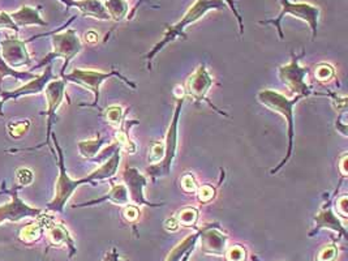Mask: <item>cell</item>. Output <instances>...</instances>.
<instances>
[{"label": "cell", "mask_w": 348, "mask_h": 261, "mask_svg": "<svg viewBox=\"0 0 348 261\" xmlns=\"http://www.w3.org/2000/svg\"><path fill=\"white\" fill-rule=\"evenodd\" d=\"M257 98H258L259 102L262 105H265L266 107L271 109L273 111L281 114L287 121V125H288V149H287V154L279 165L275 168L270 171L271 174H275L278 171L281 170L284 165H286L288 159L292 156L293 150V135H295V129H293V106L301 100V96H297L292 100H288L286 96L278 93V92L270 91V89H265V91H261L257 94Z\"/></svg>", "instance_id": "cell-1"}, {"label": "cell", "mask_w": 348, "mask_h": 261, "mask_svg": "<svg viewBox=\"0 0 348 261\" xmlns=\"http://www.w3.org/2000/svg\"><path fill=\"white\" fill-rule=\"evenodd\" d=\"M225 0H196V3L189 8L188 12L183 16V19L180 20L178 24H175L173 26L168 28V30H167L166 34H164L163 39L160 40V42H158L154 46V49H153L149 54H146L145 58L149 62H151L153 58H154L168 42H171V40H173L178 37H185L184 29L188 25H191V24H193V22L197 21V20H200L207 11L221 10V8H225Z\"/></svg>", "instance_id": "cell-2"}, {"label": "cell", "mask_w": 348, "mask_h": 261, "mask_svg": "<svg viewBox=\"0 0 348 261\" xmlns=\"http://www.w3.org/2000/svg\"><path fill=\"white\" fill-rule=\"evenodd\" d=\"M183 103H184V98H178V103H176L175 112H173V118L171 120L168 130H167L166 141L164 143V156L163 159L159 163L150 166L146 168L150 177H167L171 172V166L176 157V150H178V124H179L180 112H182Z\"/></svg>", "instance_id": "cell-3"}, {"label": "cell", "mask_w": 348, "mask_h": 261, "mask_svg": "<svg viewBox=\"0 0 348 261\" xmlns=\"http://www.w3.org/2000/svg\"><path fill=\"white\" fill-rule=\"evenodd\" d=\"M284 15H292L293 17L302 20V21L308 22L313 31V38L317 35V25L318 17H320V8L316 6L307 3H290L288 0H282V12L279 13L277 20H268V21H262V24H274L279 30V35L283 39V33L281 29V21L284 17Z\"/></svg>", "instance_id": "cell-4"}, {"label": "cell", "mask_w": 348, "mask_h": 261, "mask_svg": "<svg viewBox=\"0 0 348 261\" xmlns=\"http://www.w3.org/2000/svg\"><path fill=\"white\" fill-rule=\"evenodd\" d=\"M111 76H117V77L121 78L126 85H129L133 89H136V85L133 84V82H130L129 80H126L123 75H120V73L116 71H110L108 73H105V72L83 71V69L74 68L69 75H65L64 78L65 81H71V82H74V84L82 85L83 88H86L90 92H93V93H94V100H96L94 101V105H97L99 100V88H101L102 82H105V81L107 80V78L111 77Z\"/></svg>", "instance_id": "cell-5"}, {"label": "cell", "mask_w": 348, "mask_h": 261, "mask_svg": "<svg viewBox=\"0 0 348 261\" xmlns=\"http://www.w3.org/2000/svg\"><path fill=\"white\" fill-rule=\"evenodd\" d=\"M300 56L292 55V60L288 64L279 67L278 75L283 84L290 88L292 93L301 96L302 98L311 94V89L305 82V77L308 75L309 69L300 67Z\"/></svg>", "instance_id": "cell-6"}, {"label": "cell", "mask_w": 348, "mask_h": 261, "mask_svg": "<svg viewBox=\"0 0 348 261\" xmlns=\"http://www.w3.org/2000/svg\"><path fill=\"white\" fill-rule=\"evenodd\" d=\"M55 145L58 148L59 152V166H60V174H59V179L56 182V193L55 197L51 202H50L49 209L55 211H63L64 205L67 204V201L69 200V197L72 196V193L74 192V190L80 187L82 184V181H72L71 178L67 175V171L64 167V161H63V153L62 149L59 148L58 143L55 141Z\"/></svg>", "instance_id": "cell-7"}, {"label": "cell", "mask_w": 348, "mask_h": 261, "mask_svg": "<svg viewBox=\"0 0 348 261\" xmlns=\"http://www.w3.org/2000/svg\"><path fill=\"white\" fill-rule=\"evenodd\" d=\"M53 46L54 53L49 56H62L64 58L65 63L63 65V72L67 68L68 63L73 59L74 56L77 55L81 50H82V44H81L80 38L77 37V33L72 29L60 33V34H55L53 37Z\"/></svg>", "instance_id": "cell-8"}, {"label": "cell", "mask_w": 348, "mask_h": 261, "mask_svg": "<svg viewBox=\"0 0 348 261\" xmlns=\"http://www.w3.org/2000/svg\"><path fill=\"white\" fill-rule=\"evenodd\" d=\"M123 179L125 182L124 186L126 187L129 193V200H132L136 205H146V206H159V204H150L144 196V188L146 186V178L135 167H126L123 172Z\"/></svg>", "instance_id": "cell-9"}, {"label": "cell", "mask_w": 348, "mask_h": 261, "mask_svg": "<svg viewBox=\"0 0 348 261\" xmlns=\"http://www.w3.org/2000/svg\"><path fill=\"white\" fill-rule=\"evenodd\" d=\"M198 238L201 239V249L205 255H225L228 238L216 227H203L202 230H200Z\"/></svg>", "instance_id": "cell-10"}, {"label": "cell", "mask_w": 348, "mask_h": 261, "mask_svg": "<svg viewBox=\"0 0 348 261\" xmlns=\"http://www.w3.org/2000/svg\"><path fill=\"white\" fill-rule=\"evenodd\" d=\"M2 58L13 68L30 64V58L25 44L19 39H7L2 42Z\"/></svg>", "instance_id": "cell-11"}, {"label": "cell", "mask_w": 348, "mask_h": 261, "mask_svg": "<svg viewBox=\"0 0 348 261\" xmlns=\"http://www.w3.org/2000/svg\"><path fill=\"white\" fill-rule=\"evenodd\" d=\"M211 85H213V78L210 77V75L207 73L205 65H200L187 81L185 92L194 101H198V102L207 101L206 94Z\"/></svg>", "instance_id": "cell-12"}, {"label": "cell", "mask_w": 348, "mask_h": 261, "mask_svg": "<svg viewBox=\"0 0 348 261\" xmlns=\"http://www.w3.org/2000/svg\"><path fill=\"white\" fill-rule=\"evenodd\" d=\"M12 196V202H8L6 205L0 206V224L6 220L19 221L24 217H37L40 214L39 209H34L26 205L24 201L19 199L16 192H13Z\"/></svg>", "instance_id": "cell-13"}, {"label": "cell", "mask_w": 348, "mask_h": 261, "mask_svg": "<svg viewBox=\"0 0 348 261\" xmlns=\"http://www.w3.org/2000/svg\"><path fill=\"white\" fill-rule=\"evenodd\" d=\"M47 97V115H49V125L53 121L55 111L63 102L65 92L64 80H53L45 88Z\"/></svg>", "instance_id": "cell-14"}, {"label": "cell", "mask_w": 348, "mask_h": 261, "mask_svg": "<svg viewBox=\"0 0 348 261\" xmlns=\"http://www.w3.org/2000/svg\"><path fill=\"white\" fill-rule=\"evenodd\" d=\"M53 78H54L53 77V69H51V65H49V67L46 68V71H45L44 75L37 76V77L33 78V80H31L29 84L24 85L22 88H19L17 91L12 92V93L4 94L3 101L10 100V98H16V97H19V96H25V94L40 93L42 91H45L46 85L49 84L50 81L53 80Z\"/></svg>", "instance_id": "cell-15"}, {"label": "cell", "mask_w": 348, "mask_h": 261, "mask_svg": "<svg viewBox=\"0 0 348 261\" xmlns=\"http://www.w3.org/2000/svg\"><path fill=\"white\" fill-rule=\"evenodd\" d=\"M316 229L311 233V236L316 233V231L321 230V229H331V230L336 231L342 236L347 235V231L344 229V225L340 222L339 217L333 211V209L330 208V205H326L321 213H318L315 218Z\"/></svg>", "instance_id": "cell-16"}, {"label": "cell", "mask_w": 348, "mask_h": 261, "mask_svg": "<svg viewBox=\"0 0 348 261\" xmlns=\"http://www.w3.org/2000/svg\"><path fill=\"white\" fill-rule=\"evenodd\" d=\"M111 201L112 204H116V205H128L129 204V193L124 184H112L111 190L106 196L101 197L98 200H94V201L86 202L83 205H93V204H101L103 201Z\"/></svg>", "instance_id": "cell-17"}, {"label": "cell", "mask_w": 348, "mask_h": 261, "mask_svg": "<svg viewBox=\"0 0 348 261\" xmlns=\"http://www.w3.org/2000/svg\"><path fill=\"white\" fill-rule=\"evenodd\" d=\"M73 6L77 7L85 16H92L99 20H110V16L101 0H80L73 3Z\"/></svg>", "instance_id": "cell-18"}, {"label": "cell", "mask_w": 348, "mask_h": 261, "mask_svg": "<svg viewBox=\"0 0 348 261\" xmlns=\"http://www.w3.org/2000/svg\"><path fill=\"white\" fill-rule=\"evenodd\" d=\"M10 16L17 26L30 25V24L46 25V21H44V20L40 19L38 11L35 10V8H31V7H22L21 10L12 13V15Z\"/></svg>", "instance_id": "cell-19"}, {"label": "cell", "mask_w": 348, "mask_h": 261, "mask_svg": "<svg viewBox=\"0 0 348 261\" xmlns=\"http://www.w3.org/2000/svg\"><path fill=\"white\" fill-rule=\"evenodd\" d=\"M198 235H200V231L196 234H192V235L187 236L183 242H180L178 246L175 247V248L172 249V251L169 252V255L167 256L166 261H180L183 257H184V255L187 253V252L189 251V249L194 248V246H196V242H197L198 239Z\"/></svg>", "instance_id": "cell-20"}, {"label": "cell", "mask_w": 348, "mask_h": 261, "mask_svg": "<svg viewBox=\"0 0 348 261\" xmlns=\"http://www.w3.org/2000/svg\"><path fill=\"white\" fill-rule=\"evenodd\" d=\"M105 8L110 19L115 21H121L128 13V3L125 0H106Z\"/></svg>", "instance_id": "cell-21"}, {"label": "cell", "mask_w": 348, "mask_h": 261, "mask_svg": "<svg viewBox=\"0 0 348 261\" xmlns=\"http://www.w3.org/2000/svg\"><path fill=\"white\" fill-rule=\"evenodd\" d=\"M105 139L102 137H97L96 140H88V141H80L78 143V149H80L81 156L85 158H94L97 154L101 153L102 145L105 144Z\"/></svg>", "instance_id": "cell-22"}, {"label": "cell", "mask_w": 348, "mask_h": 261, "mask_svg": "<svg viewBox=\"0 0 348 261\" xmlns=\"http://www.w3.org/2000/svg\"><path fill=\"white\" fill-rule=\"evenodd\" d=\"M50 239L54 244H62V243H68L69 246L73 247L71 236L68 234L67 229L62 225H53L50 229Z\"/></svg>", "instance_id": "cell-23"}, {"label": "cell", "mask_w": 348, "mask_h": 261, "mask_svg": "<svg viewBox=\"0 0 348 261\" xmlns=\"http://www.w3.org/2000/svg\"><path fill=\"white\" fill-rule=\"evenodd\" d=\"M176 220L180 226H194L198 220V210L196 208H184L176 215Z\"/></svg>", "instance_id": "cell-24"}, {"label": "cell", "mask_w": 348, "mask_h": 261, "mask_svg": "<svg viewBox=\"0 0 348 261\" xmlns=\"http://www.w3.org/2000/svg\"><path fill=\"white\" fill-rule=\"evenodd\" d=\"M6 76H12L15 78H19V80H28V78L33 80V78L37 77V76H33L30 73H26V72H17L15 69H12L10 65L4 62V59L0 55V82L3 81V78Z\"/></svg>", "instance_id": "cell-25"}, {"label": "cell", "mask_w": 348, "mask_h": 261, "mask_svg": "<svg viewBox=\"0 0 348 261\" xmlns=\"http://www.w3.org/2000/svg\"><path fill=\"white\" fill-rule=\"evenodd\" d=\"M124 116V110L121 106H110L107 110H106V119L111 125L114 127H119L123 121Z\"/></svg>", "instance_id": "cell-26"}, {"label": "cell", "mask_w": 348, "mask_h": 261, "mask_svg": "<svg viewBox=\"0 0 348 261\" xmlns=\"http://www.w3.org/2000/svg\"><path fill=\"white\" fill-rule=\"evenodd\" d=\"M40 231H42V225L40 224H31L25 226L24 229L20 233V238H21L24 242H34L37 240L40 235Z\"/></svg>", "instance_id": "cell-27"}, {"label": "cell", "mask_w": 348, "mask_h": 261, "mask_svg": "<svg viewBox=\"0 0 348 261\" xmlns=\"http://www.w3.org/2000/svg\"><path fill=\"white\" fill-rule=\"evenodd\" d=\"M225 255L227 261H245V258H247V251L244 249V247L232 246L226 249Z\"/></svg>", "instance_id": "cell-28"}, {"label": "cell", "mask_w": 348, "mask_h": 261, "mask_svg": "<svg viewBox=\"0 0 348 261\" xmlns=\"http://www.w3.org/2000/svg\"><path fill=\"white\" fill-rule=\"evenodd\" d=\"M334 73H335L334 68L330 64H327V63H321V64H318L316 67L315 75L318 81H329L330 78L333 77Z\"/></svg>", "instance_id": "cell-29"}, {"label": "cell", "mask_w": 348, "mask_h": 261, "mask_svg": "<svg viewBox=\"0 0 348 261\" xmlns=\"http://www.w3.org/2000/svg\"><path fill=\"white\" fill-rule=\"evenodd\" d=\"M16 181H17V183L22 187L30 186L34 181L33 171H31L30 168L26 167L19 168V170L16 171Z\"/></svg>", "instance_id": "cell-30"}, {"label": "cell", "mask_w": 348, "mask_h": 261, "mask_svg": "<svg viewBox=\"0 0 348 261\" xmlns=\"http://www.w3.org/2000/svg\"><path fill=\"white\" fill-rule=\"evenodd\" d=\"M164 156V143L163 141H157L151 145L150 154H149V161L151 163H158L163 159Z\"/></svg>", "instance_id": "cell-31"}, {"label": "cell", "mask_w": 348, "mask_h": 261, "mask_svg": "<svg viewBox=\"0 0 348 261\" xmlns=\"http://www.w3.org/2000/svg\"><path fill=\"white\" fill-rule=\"evenodd\" d=\"M29 127H30V121L29 120H20L8 125L11 136H13V137L22 136V135L29 129Z\"/></svg>", "instance_id": "cell-32"}, {"label": "cell", "mask_w": 348, "mask_h": 261, "mask_svg": "<svg viewBox=\"0 0 348 261\" xmlns=\"http://www.w3.org/2000/svg\"><path fill=\"white\" fill-rule=\"evenodd\" d=\"M336 256H338V248L334 244H329L321 249L317 261H334Z\"/></svg>", "instance_id": "cell-33"}, {"label": "cell", "mask_w": 348, "mask_h": 261, "mask_svg": "<svg viewBox=\"0 0 348 261\" xmlns=\"http://www.w3.org/2000/svg\"><path fill=\"white\" fill-rule=\"evenodd\" d=\"M197 196L198 200H200L201 202H209L210 200L215 196V190H214L211 186H206V184H205V186L198 188Z\"/></svg>", "instance_id": "cell-34"}, {"label": "cell", "mask_w": 348, "mask_h": 261, "mask_svg": "<svg viewBox=\"0 0 348 261\" xmlns=\"http://www.w3.org/2000/svg\"><path fill=\"white\" fill-rule=\"evenodd\" d=\"M123 215L128 222H136L140 217V210L139 208L135 205H126L125 208H124Z\"/></svg>", "instance_id": "cell-35"}, {"label": "cell", "mask_w": 348, "mask_h": 261, "mask_svg": "<svg viewBox=\"0 0 348 261\" xmlns=\"http://www.w3.org/2000/svg\"><path fill=\"white\" fill-rule=\"evenodd\" d=\"M7 28V29H12V30L17 31V25H16L13 20L11 19V16L6 12H0V29Z\"/></svg>", "instance_id": "cell-36"}, {"label": "cell", "mask_w": 348, "mask_h": 261, "mask_svg": "<svg viewBox=\"0 0 348 261\" xmlns=\"http://www.w3.org/2000/svg\"><path fill=\"white\" fill-rule=\"evenodd\" d=\"M182 187L185 192H194L197 190V184L192 175H184L182 179Z\"/></svg>", "instance_id": "cell-37"}, {"label": "cell", "mask_w": 348, "mask_h": 261, "mask_svg": "<svg viewBox=\"0 0 348 261\" xmlns=\"http://www.w3.org/2000/svg\"><path fill=\"white\" fill-rule=\"evenodd\" d=\"M347 206H348L347 196L345 195L339 196L338 200H336V211H338L339 214L342 215V217H344V218H347V215H348Z\"/></svg>", "instance_id": "cell-38"}, {"label": "cell", "mask_w": 348, "mask_h": 261, "mask_svg": "<svg viewBox=\"0 0 348 261\" xmlns=\"http://www.w3.org/2000/svg\"><path fill=\"white\" fill-rule=\"evenodd\" d=\"M179 222H178V220H176V217L173 218H168L166 222H164V227H166L167 230L168 231H176L178 229H179Z\"/></svg>", "instance_id": "cell-39"}, {"label": "cell", "mask_w": 348, "mask_h": 261, "mask_svg": "<svg viewBox=\"0 0 348 261\" xmlns=\"http://www.w3.org/2000/svg\"><path fill=\"white\" fill-rule=\"evenodd\" d=\"M339 170H340L343 177H347V153H344L342 158H340V161H339Z\"/></svg>", "instance_id": "cell-40"}, {"label": "cell", "mask_w": 348, "mask_h": 261, "mask_svg": "<svg viewBox=\"0 0 348 261\" xmlns=\"http://www.w3.org/2000/svg\"><path fill=\"white\" fill-rule=\"evenodd\" d=\"M103 261H123L120 257H119V255H117L116 252V248H112L111 251L108 252L107 255H106L105 260Z\"/></svg>", "instance_id": "cell-41"}, {"label": "cell", "mask_w": 348, "mask_h": 261, "mask_svg": "<svg viewBox=\"0 0 348 261\" xmlns=\"http://www.w3.org/2000/svg\"><path fill=\"white\" fill-rule=\"evenodd\" d=\"M85 40L86 42H89V44H96L97 40H98V34H97L96 31H88L86 34H85Z\"/></svg>", "instance_id": "cell-42"}, {"label": "cell", "mask_w": 348, "mask_h": 261, "mask_svg": "<svg viewBox=\"0 0 348 261\" xmlns=\"http://www.w3.org/2000/svg\"><path fill=\"white\" fill-rule=\"evenodd\" d=\"M225 2H227L230 6H231V8L234 10V12H235V16L237 17V20H239V22H240V29H241V31H243V22H241V17H240V15H239V12H237L236 10H235V7H234V3H232V0H225Z\"/></svg>", "instance_id": "cell-43"}, {"label": "cell", "mask_w": 348, "mask_h": 261, "mask_svg": "<svg viewBox=\"0 0 348 261\" xmlns=\"http://www.w3.org/2000/svg\"><path fill=\"white\" fill-rule=\"evenodd\" d=\"M252 260H253V261H258V260H257L256 256H252Z\"/></svg>", "instance_id": "cell-44"}]
</instances>
